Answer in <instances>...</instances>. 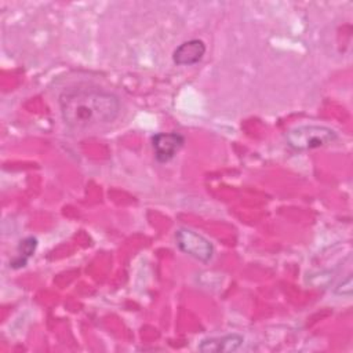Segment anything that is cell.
<instances>
[{"mask_svg": "<svg viewBox=\"0 0 353 353\" xmlns=\"http://www.w3.org/2000/svg\"><path fill=\"white\" fill-rule=\"evenodd\" d=\"M63 121L77 130L105 125L117 119L120 102L116 95L98 88H73L59 97Z\"/></svg>", "mask_w": 353, "mask_h": 353, "instance_id": "obj_1", "label": "cell"}, {"mask_svg": "<svg viewBox=\"0 0 353 353\" xmlns=\"http://www.w3.org/2000/svg\"><path fill=\"white\" fill-rule=\"evenodd\" d=\"M285 139L295 150H312L334 142L336 139V132L325 125L306 124L290 130Z\"/></svg>", "mask_w": 353, "mask_h": 353, "instance_id": "obj_2", "label": "cell"}, {"mask_svg": "<svg viewBox=\"0 0 353 353\" xmlns=\"http://www.w3.org/2000/svg\"><path fill=\"white\" fill-rule=\"evenodd\" d=\"M176 245L179 250L201 262H208L214 255V245L204 236L190 230L178 229L175 233Z\"/></svg>", "mask_w": 353, "mask_h": 353, "instance_id": "obj_3", "label": "cell"}, {"mask_svg": "<svg viewBox=\"0 0 353 353\" xmlns=\"http://www.w3.org/2000/svg\"><path fill=\"white\" fill-rule=\"evenodd\" d=\"M185 138L178 132H159L152 138L156 160L160 163L170 161L183 146Z\"/></svg>", "mask_w": 353, "mask_h": 353, "instance_id": "obj_4", "label": "cell"}, {"mask_svg": "<svg viewBox=\"0 0 353 353\" xmlns=\"http://www.w3.org/2000/svg\"><path fill=\"white\" fill-rule=\"evenodd\" d=\"M204 54H205V44L199 39H193L178 46L174 51L172 59L179 66H190L200 62Z\"/></svg>", "mask_w": 353, "mask_h": 353, "instance_id": "obj_5", "label": "cell"}, {"mask_svg": "<svg viewBox=\"0 0 353 353\" xmlns=\"http://www.w3.org/2000/svg\"><path fill=\"white\" fill-rule=\"evenodd\" d=\"M243 343V336L239 334L225 335L222 338H210L204 339L199 349L201 352H233L239 349Z\"/></svg>", "mask_w": 353, "mask_h": 353, "instance_id": "obj_6", "label": "cell"}, {"mask_svg": "<svg viewBox=\"0 0 353 353\" xmlns=\"http://www.w3.org/2000/svg\"><path fill=\"white\" fill-rule=\"evenodd\" d=\"M37 247V240L34 237H26L21 241L19 247H18V255L10 262L11 268L18 269L26 265L28 259L33 255L34 250Z\"/></svg>", "mask_w": 353, "mask_h": 353, "instance_id": "obj_7", "label": "cell"}, {"mask_svg": "<svg viewBox=\"0 0 353 353\" xmlns=\"http://www.w3.org/2000/svg\"><path fill=\"white\" fill-rule=\"evenodd\" d=\"M335 292L349 296L350 292H352V276H347V277L338 285V288L335 290Z\"/></svg>", "mask_w": 353, "mask_h": 353, "instance_id": "obj_8", "label": "cell"}]
</instances>
